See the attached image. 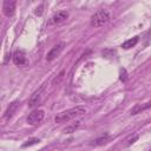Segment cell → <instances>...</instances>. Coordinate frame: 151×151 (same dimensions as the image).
<instances>
[{
	"label": "cell",
	"mask_w": 151,
	"mask_h": 151,
	"mask_svg": "<svg viewBox=\"0 0 151 151\" xmlns=\"http://www.w3.org/2000/svg\"><path fill=\"white\" fill-rule=\"evenodd\" d=\"M39 142H40V140H39L38 138H31V139H28V140H27L22 146H24V147H26V146H31V145L37 144V143H39Z\"/></svg>",
	"instance_id": "cell-14"
},
{
	"label": "cell",
	"mask_w": 151,
	"mask_h": 151,
	"mask_svg": "<svg viewBox=\"0 0 151 151\" xmlns=\"http://www.w3.org/2000/svg\"><path fill=\"white\" fill-rule=\"evenodd\" d=\"M42 8H44V6H42V5H40L39 7H37L35 14H37V15H41V14H42Z\"/></svg>",
	"instance_id": "cell-15"
},
{
	"label": "cell",
	"mask_w": 151,
	"mask_h": 151,
	"mask_svg": "<svg viewBox=\"0 0 151 151\" xmlns=\"http://www.w3.org/2000/svg\"><path fill=\"white\" fill-rule=\"evenodd\" d=\"M109 140V134H103L101 137H99V138H97L96 140H93V143H91L92 145H101V144H105L106 142Z\"/></svg>",
	"instance_id": "cell-12"
},
{
	"label": "cell",
	"mask_w": 151,
	"mask_h": 151,
	"mask_svg": "<svg viewBox=\"0 0 151 151\" xmlns=\"http://www.w3.org/2000/svg\"><path fill=\"white\" fill-rule=\"evenodd\" d=\"M18 105H19V103H18V101H13V103H11V104H9V106L7 107L6 112H5V117H6V118H11V117L14 114V112L17 111Z\"/></svg>",
	"instance_id": "cell-10"
},
{
	"label": "cell",
	"mask_w": 151,
	"mask_h": 151,
	"mask_svg": "<svg viewBox=\"0 0 151 151\" xmlns=\"http://www.w3.org/2000/svg\"><path fill=\"white\" fill-rule=\"evenodd\" d=\"M151 107V101H147V103H143V104H137L132 107L131 110V114H137V113H140L147 109Z\"/></svg>",
	"instance_id": "cell-9"
},
{
	"label": "cell",
	"mask_w": 151,
	"mask_h": 151,
	"mask_svg": "<svg viewBox=\"0 0 151 151\" xmlns=\"http://www.w3.org/2000/svg\"><path fill=\"white\" fill-rule=\"evenodd\" d=\"M2 12L6 17H13L15 13V1H4L2 4Z\"/></svg>",
	"instance_id": "cell-7"
},
{
	"label": "cell",
	"mask_w": 151,
	"mask_h": 151,
	"mask_svg": "<svg viewBox=\"0 0 151 151\" xmlns=\"http://www.w3.org/2000/svg\"><path fill=\"white\" fill-rule=\"evenodd\" d=\"M44 88H45V85H42L38 91H35V92L32 94V97H31V99H29V101H28V106L34 107V106H37V105L40 103V100H41L40 97H41V93H42Z\"/></svg>",
	"instance_id": "cell-8"
},
{
	"label": "cell",
	"mask_w": 151,
	"mask_h": 151,
	"mask_svg": "<svg viewBox=\"0 0 151 151\" xmlns=\"http://www.w3.org/2000/svg\"><path fill=\"white\" fill-rule=\"evenodd\" d=\"M138 40H139V37H133L132 39H129V40H126L125 42H123V44H122V47H123L124 50H129V48L136 46V44L138 42Z\"/></svg>",
	"instance_id": "cell-11"
},
{
	"label": "cell",
	"mask_w": 151,
	"mask_h": 151,
	"mask_svg": "<svg viewBox=\"0 0 151 151\" xmlns=\"http://www.w3.org/2000/svg\"><path fill=\"white\" fill-rule=\"evenodd\" d=\"M110 20V12L106 8L98 9L92 17H91V26L94 28L104 26Z\"/></svg>",
	"instance_id": "cell-2"
},
{
	"label": "cell",
	"mask_w": 151,
	"mask_h": 151,
	"mask_svg": "<svg viewBox=\"0 0 151 151\" xmlns=\"http://www.w3.org/2000/svg\"><path fill=\"white\" fill-rule=\"evenodd\" d=\"M64 46H65V44H64V42H60V44L55 45L54 47H52V50H51V51L47 53V55H46V60H47V61H52V60H54L57 57H59L60 53H61V51L64 50Z\"/></svg>",
	"instance_id": "cell-5"
},
{
	"label": "cell",
	"mask_w": 151,
	"mask_h": 151,
	"mask_svg": "<svg viewBox=\"0 0 151 151\" xmlns=\"http://www.w3.org/2000/svg\"><path fill=\"white\" fill-rule=\"evenodd\" d=\"M79 124H80V122H76L74 124H72V125L65 127V129H64V132H65V133H72V132H74V130L79 126Z\"/></svg>",
	"instance_id": "cell-13"
},
{
	"label": "cell",
	"mask_w": 151,
	"mask_h": 151,
	"mask_svg": "<svg viewBox=\"0 0 151 151\" xmlns=\"http://www.w3.org/2000/svg\"><path fill=\"white\" fill-rule=\"evenodd\" d=\"M44 116H45V112L44 110H34L32 111L28 117H27V123L29 125H37L39 124L42 119H44Z\"/></svg>",
	"instance_id": "cell-3"
},
{
	"label": "cell",
	"mask_w": 151,
	"mask_h": 151,
	"mask_svg": "<svg viewBox=\"0 0 151 151\" xmlns=\"http://www.w3.org/2000/svg\"><path fill=\"white\" fill-rule=\"evenodd\" d=\"M13 61H14V64L18 65V66L26 65L27 60H26V53H25V51H22V50H17V51L13 53Z\"/></svg>",
	"instance_id": "cell-6"
},
{
	"label": "cell",
	"mask_w": 151,
	"mask_h": 151,
	"mask_svg": "<svg viewBox=\"0 0 151 151\" xmlns=\"http://www.w3.org/2000/svg\"><path fill=\"white\" fill-rule=\"evenodd\" d=\"M85 113H86L85 107H83V106H76V107H72V109H68L66 111H63V112L58 113L55 116V119L54 120L58 124L67 123V122L77 118V117H80V116H83Z\"/></svg>",
	"instance_id": "cell-1"
},
{
	"label": "cell",
	"mask_w": 151,
	"mask_h": 151,
	"mask_svg": "<svg viewBox=\"0 0 151 151\" xmlns=\"http://www.w3.org/2000/svg\"><path fill=\"white\" fill-rule=\"evenodd\" d=\"M67 18H68V13L66 11H59L52 15V18L50 19V24L51 25H59V24H63L64 21H66Z\"/></svg>",
	"instance_id": "cell-4"
}]
</instances>
